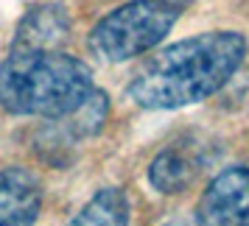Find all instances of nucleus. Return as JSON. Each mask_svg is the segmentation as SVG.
I'll list each match as a JSON object with an SVG mask.
<instances>
[{"label":"nucleus","mask_w":249,"mask_h":226,"mask_svg":"<svg viewBox=\"0 0 249 226\" xmlns=\"http://www.w3.org/2000/svg\"><path fill=\"white\" fill-rule=\"evenodd\" d=\"M68 36H70V14L65 12V6L42 3V6H34L20 20L12 48H20V50H51V48H62L68 42Z\"/></svg>","instance_id":"nucleus-7"},{"label":"nucleus","mask_w":249,"mask_h":226,"mask_svg":"<svg viewBox=\"0 0 249 226\" xmlns=\"http://www.w3.org/2000/svg\"><path fill=\"white\" fill-rule=\"evenodd\" d=\"M42 184L28 168L0 170V226H28L42 210Z\"/></svg>","instance_id":"nucleus-6"},{"label":"nucleus","mask_w":249,"mask_h":226,"mask_svg":"<svg viewBox=\"0 0 249 226\" xmlns=\"http://www.w3.org/2000/svg\"><path fill=\"white\" fill-rule=\"evenodd\" d=\"M95 90L92 70L62 48L20 50L0 65V106L17 117H59Z\"/></svg>","instance_id":"nucleus-2"},{"label":"nucleus","mask_w":249,"mask_h":226,"mask_svg":"<svg viewBox=\"0 0 249 226\" xmlns=\"http://www.w3.org/2000/svg\"><path fill=\"white\" fill-rule=\"evenodd\" d=\"M179 20L174 0H129L104 14L87 34V50L104 65H121L157 48Z\"/></svg>","instance_id":"nucleus-3"},{"label":"nucleus","mask_w":249,"mask_h":226,"mask_svg":"<svg viewBox=\"0 0 249 226\" xmlns=\"http://www.w3.org/2000/svg\"><path fill=\"white\" fill-rule=\"evenodd\" d=\"M107 117H109V98L101 90H92L73 112L48 117V123L34 137V145L42 162L65 168L70 162V151L79 143L92 140L98 134L107 123Z\"/></svg>","instance_id":"nucleus-4"},{"label":"nucleus","mask_w":249,"mask_h":226,"mask_svg":"<svg viewBox=\"0 0 249 226\" xmlns=\"http://www.w3.org/2000/svg\"><path fill=\"white\" fill-rule=\"evenodd\" d=\"M247 56L238 31H204L148 56L132 76L126 95L140 109H182L227 87Z\"/></svg>","instance_id":"nucleus-1"},{"label":"nucleus","mask_w":249,"mask_h":226,"mask_svg":"<svg viewBox=\"0 0 249 226\" xmlns=\"http://www.w3.org/2000/svg\"><path fill=\"white\" fill-rule=\"evenodd\" d=\"M202 170V159L196 154V148L188 143H171L160 151L148 165V181L157 193L174 195V193L188 190L193 179Z\"/></svg>","instance_id":"nucleus-8"},{"label":"nucleus","mask_w":249,"mask_h":226,"mask_svg":"<svg viewBox=\"0 0 249 226\" xmlns=\"http://www.w3.org/2000/svg\"><path fill=\"white\" fill-rule=\"evenodd\" d=\"M196 221L204 226H249V168L232 165L215 173L196 201Z\"/></svg>","instance_id":"nucleus-5"},{"label":"nucleus","mask_w":249,"mask_h":226,"mask_svg":"<svg viewBox=\"0 0 249 226\" xmlns=\"http://www.w3.org/2000/svg\"><path fill=\"white\" fill-rule=\"evenodd\" d=\"M132 204L124 187H104L73 215V226H124L129 224Z\"/></svg>","instance_id":"nucleus-9"}]
</instances>
